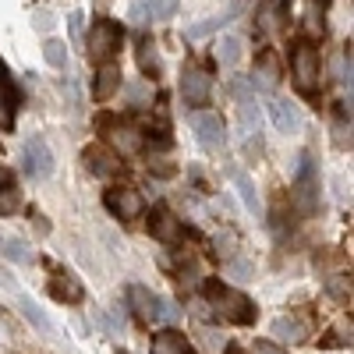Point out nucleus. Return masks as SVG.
Instances as JSON below:
<instances>
[{
	"label": "nucleus",
	"mask_w": 354,
	"mask_h": 354,
	"mask_svg": "<svg viewBox=\"0 0 354 354\" xmlns=\"http://www.w3.org/2000/svg\"><path fill=\"white\" fill-rule=\"evenodd\" d=\"M202 290L216 301V312H220L223 319H230V322H252V319H255L252 301L245 298V294L230 290L227 283H220V280H205V287H202Z\"/></svg>",
	"instance_id": "1"
},
{
	"label": "nucleus",
	"mask_w": 354,
	"mask_h": 354,
	"mask_svg": "<svg viewBox=\"0 0 354 354\" xmlns=\"http://www.w3.org/2000/svg\"><path fill=\"white\" fill-rule=\"evenodd\" d=\"M121 39H124V28L117 21H96L93 32H88V57L96 61H113V53L121 50Z\"/></svg>",
	"instance_id": "2"
},
{
	"label": "nucleus",
	"mask_w": 354,
	"mask_h": 354,
	"mask_svg": "<svg viewBox=\"0 0 354 354\" xmlns=\"http://www.w3.org/2000/svg\"><path fill=\"white\" fill-rule=\"evenodd\" d=\"M192 131L198 135V142L205 149H223L227 142V128H223V117L213 110H195L192 113Z\"/></svg>",
	"instance_id": "3"
},
{
	"label": "nucleus",
	"mask_w": 354,
	"mask_h": 354,
	"mask_svg": "<svg viewBox=\"0 0 354 354\" xmlns=\"http://www.w3.org/2000/svg\"><path fill=\"white\" fill-rule=\"evenodd\" d=\"M266 113H270V121L280 135H294V131H301V110L294 100L287 96H270V103H266Z\"/></svg>",
	"instance_id": "4"
},
{
	"label": "nucleus",
	"mask_w": 354,
	"mask_h": 354,
	"mask_svg": "<svg viewBox=\"0 0 354 354\" xmlns=\"http://www.w3.org/2000/svg\"><path fill=\"white\" fill-rule=\"evenodd\" d=\"M25 170H28V177H36V181L53 177V153H50V145L43 138L25 142Z\"/></svg>",
	"instance_id": "5"
},
{
	"label": "nucleus",
	"mask_w": 354,
	"mask_h": 354,
	"mask_svg": "<svg viewBox=\"0 0 354 354\" xmlns=\"http://www.w3.org/2000/svg\"><path fill=\"white\" fill-rule=\"evenodd\" d=\"M290 71H294V78H298L301 88H312L315 78H319V57H315V50L301 43L298 50L290 53Z\"/></svg>",
	"instance_id": "6"
},
{
	"label": "nucleus",
	"mask_w": 354,
	"mask_h": 354,
	"mask_svg": "<svg viewBox=\"0 0 354 354\" xmlns=\"http://www.w3.org/2000/svg\"><path fill=\"white\" fill-rule=\"evenodd\" d=\"M209 88H213V82H209V75H205V71H198V68H188V71H185V78H181V96H185L192 106H205V103H209Z\"/></svg>",
	"instance_id": "7"
},
{
	"label": "nucleus",
	"mask_w": 354,
	"mask_h": 354,
	"mask_svg": "<svg viewBox=\"0 0 354 354\" xmlns=\"http://www.w3.org/2000/svg\"><path fill=\"white\" fill-rule=\"evenodd\" d=\"M106 209L117 216V220H135L138 213H142V198L131 192V188H113V192H106Z\"/></svg>",
	"instance_id": "8"
},
{
	"label": "nucleus",
	"mask_w": 354,
	"mask_h": 354,
	"mask_svg": "<svg viewBox=\"0 0 354 354\" xmlns=\"http://www.w3.org/2000/svg\"><path fill=\"white\" fill-rule=\"evenodd\" d=\"M117 88H121V68H117L113 61H103V64H100V75H96V82H93V100H96V103H106Z\"/></svg>",
	"instance_id": "9"
},
{
	"label": "nucleus",
	"mask_w": 354,
	"mask_h": 354,
	"mask_svg": "<svg viewBox=\"0 0 354 354\" xmlns=\"http://www.w3.org/2000/svg\"><path fill=\"white\" fill-rule=\"evenodd\" d=\"M131 301H135V315L142 319V322H160V301L163 298H156L153 290H145L142 283H131Z\"/></svg>",
	"instance_id": "10"
},
{
	"label": "nucleus",
	"mask_w": 354,
	"mask_h": 354,
	"mask_svg": "<svg viewBox=\"0 0 354 354\" xmlns=\"http://www.w3.org/2000/svg\"><path fill=\"white\" fill-rule=\"evenodd\" d=\"M15 82H11V71L0 64V128H11L15 124Z\"/></svg>",
	"instance_id": "11"
},
{
	"label": "nucleus",
	"mask_w": 354,
	"mask_h": 354,
	"mask_svg": "<svg viewBox=\"0 0 354 354\" xmlns=\"http://www.w3.org/2000/svg\"><path fill=\"white\" fill-rule=\"evenodd\" d=\"M149 234L156 241H163V245H170L177 238V220L170 216L167 205H156V209L149 213Z\"/></svg>",
	"instance_id": "12"
},
{
	"label": "nucleus",
	"mask_w": 354,
	"mask_h": 354,
	"mask_svg": "<svg viewBox=\"0 0 354 354\" xmlns=\"http://www.w3.org/2000/svg\"><path fill=\"white\" fill-rule=\"evenodd\" d=\"M18 308H21V315H25L28 326H36L43 337H50V333H53V322H50L46 308H43V305H36L32 298H28V294H21V298H18Z\"/></svg>",
	"instance_id": "13"
},
{
	"label": "nucleus",
	"mask_w": 354,
	"mask_h": 354,
	"mask_svg": "<svg viewBox=\"0 0 354 354\" xmlns=\"http://www.w3.org/2000/svg\"><path fill=\"white\" fill-rule=\"evenodd\" d=\"M50 294H53L57 301H71V305H78L85 290H82V283H78L71 273H57L53 283H50Z\"/></svg>",
	"instance_id": "14"
},
{
	"label": "nucleus",
	"mask_w": 354,
	"mask_h": 354,
	"mask_svg": "<svg viewBox=\"0 0 354 354\" xmlns=\"http://www.w3.org/2000/svg\"><path fill=\"white\" fill-rule=\"evenodd\" d=\"M230 177H234V188H238L245 209H248L252 216H259V213H262V202H259V195H255V181H252L245 170H230Z\"/></svg>",
	"instance_id": "15"
},
{
	"label": "nucleus",
	"mask_w": 354,
	"mask_h": 354,
	"mask_svg": "<svg viewBox=\"0 0 354 354\" xmlns=\"http://www.w3.org/2000/svg\"><path fill=\"white\" fill-rule=\"evenodd\" d=\"M153 354H188V340L177 330H163L153 340Z\"/></svg>",
	"instance_id": "16"
},
{
	"label": "nucleus",
	"mask_w": 354,
	"mask_h": 354,
	"mask_svg": "<svg viewBox=\"0 0 354 354\" xmlns=\"http://www.w3.org/2000/svg\"><path fill=\"white\" fill-rule=\"evenodd\" d=\"M43 57H46V64H50L53 71H64V68H68V46H64V39H46Z\"/></svg>",
	"instance_id": "17"
},
{
	"label": "nucleus",
	"mask_w": 354,
	"mask_h": 354,
	"mask_svg": "<svg viewBox=\"0 0 354 354\" xmlns=\"http://www.w3.org/2000/svg\"><path fill=\"white\" fill-rule=\"evenodd\" d=\"M0 252H4L11 262H18V266L32 262V252H28V245H25L21 238H4V241H0Z\"/></svg>",
	"instance_id": "18"
},
{
	"label": "nucleus",
	"mask_w": 354,
	"mask_h": 354,
	"mask_svg": "<svg viewBox=\"0 0 354 354\" xmlns=\"http://www.w3.org/2000/svg\"><path fill=\"white\" fill-rule=\"evenodd\" d=\"M138 64H142L145 75H153V78L160 75V57H156V50H153L149 39H142V43H138Z\"/></svg>",
	"instance_id": "19"
},
{
	"label": "nucleus",
	"mask_w": 354,
	"mask_h": 354,
	"mask_svg": "<svg viewBox=\"0 0 354 354\" xmlns=\"http://www.w3.org/2000/svg\"><path fill=\"white\" fill-rule=\"evenodd\" d=\"M273 333H277L280 340L298 344V340H301V322H294V319H277V322H273Z\"/></svg>",
	"instance_id": "20"
},
{
	"label": "nucleus",
	"mask_w": 354,
	"mask_h": 354,
	"mask_svg": "<svg viewBox=\"0 0 354 354\" xmlns=\"http://www.w3.org/2000/svg\"><path fill=\"white\" fill-rule=\"evenodd\" d=\"M131 135H135L131 128H124V124H117L110 138H113V145H117V149H121V153H135V149H138V138H131Z\"/></svg>",
	"instance_id": "21"
},
{
	"label": "nucleus",
	"mask_w": 354,
	"mask_h": 354,
	"mask_svg": "<svg viewBox=\"0 0 354 354\" xmlns=\"http://www.w3.org/2000/svg\"><path fill=\"white\" fill-rule=\"evenodd\" d=\"M238 57H241V39H230V36H227V39L220 43V61H223V64H238Z\"/></svg>",
	"instance_id": "22"
},
{
	"label": "nucleus",
	"mask_w": 354,
	"mask_h": 354,
	"mask_svg": "<svg viewBox=\"0 0 354 354\" xmlns=\"http://www.w3.org/2000/svg\"><path fill=\"white\" fill-rule=\"evenodd\" d=\"M18 209V192L11 185H0V216H8Z\"/></svg>",
	"instance_id": "23"
},
{
	"label": "nucleus",
	"mask_w": 354,
	"mask_h": 354,
	"mask_svg": "<svg viewBox=\"0 0 354 354\" xmlns=\"http://www.w3.org/2000/svg\"><path fill=\"white\" fill-rule=\"evenodd\" d=\"M230 93H234V100H238V106L252 103V88H248V82H245V78H238V75L230 78Z\"/></svg>",
	"instance_id": "24"
},
{
	"label": "nucleus",
	"mask_w": 354,
	"mask_h": 354,
	"mask_svg": "<svg viewBox=\"0 0 354 354\" xmlns=\"http://www.w3.org/2000/svg\"><path fill=\"white\" fill-rule=\"evenodd\" d=\"M85 160H88V170H93L96 177H106V174H110V167H106V160H103L100 153L88 149V153H85Z\"/></svg>",
	"instance_id": "25"
},
{
	"label": "nucleus",
	"mask_w": 354,
	"mask_h": 354,
	"mask_svg": "<svg viewBox=\"0 0 354 354\" xmlns=\"http://www.w3.org/2000/svg\"><path fill=\"white\" fill-rule=\"evenodd\" d=\"M149 15L170 18V15H174V0H149Z\"/></svg>",
	"instance_id": "26"
},
{
	"label": "nucleus",
	"mask_w": 354,
	"mask_h": 354,
	"mask_svg": "<svg viewBox=\"0 0 354 354\" xmlns=\"http://www.w3.org/2000/svg\"><path fill=\"white\" fill-rule=\"evenodd\" d=\"M230 273H238V277H234V280H248V273H252V266H248V262H234V266H230Z\"/></svg>",
	"instance_id": "27"
},
{
	"label": "nucleus",
	"mask_w": 354,
	"mask_h": 354,
	"mask_svg": "<svg viewBox=\"0 0 354 354\" xmlns=\"http://www.w3.org/2000/svg\"><path fill=\"white\" fill-rule=\"evenodd\" d=\"M11 340V333H8V326H4V322H0V344H8Z\"/></svg>",
	"instance_id": "28"
},
{
	"label": "nucleus",
	"mask_w": 354,
	"mask_h": 354,
	"mask_svg": "<svg viewBox=\"0 0 354 354\" xmlns=\"http://www.w3.org/2000/svg\"><path fill=\"white\" fill-rule=\"evenodd\" d=\"M259 354H277V351H273L270 344H259Z\"/></svg>",
	"instance_id": "29"
},
{
	"label": "nucleus",
	"mask_w": 354,
	"mask_h": 354,
	"mask_svg": "<svg viewBox=\"0 0 354 354\" xmlns=\"http://www.w3.org/2000/svg\"><path fill=\"white\" fill-rule=\"evenodd\" d=\"M8 181H11V177H8V170H4V167H0V185H8Z\"/></svg>",
	"instance_id": "30"
}]
</instances>
